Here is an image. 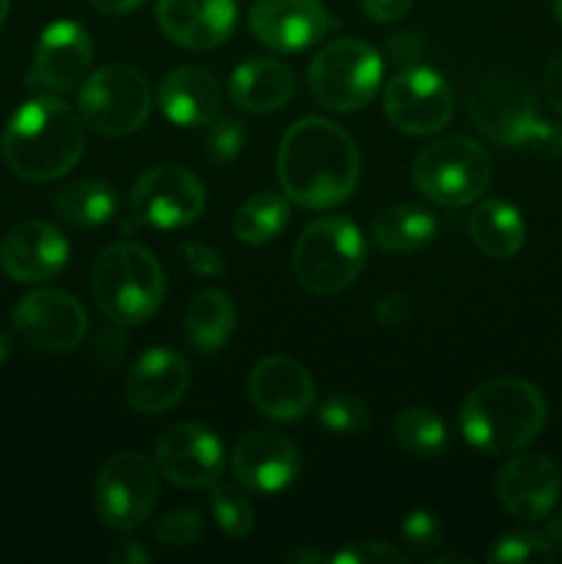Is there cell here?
I'll return each instance as SVG.
<instances>
[{
  "instance_id": "7402d4cb",
  "label": "cell",
  "mask_w": 562,
  "mask_h": 564,
  "mask_svg": "<svg viewBox=\"0 0 562 564\" xmlns=\"http://www.w3.org/2000/svg\"><path fill=\"white\" fill-rule=\"evenodd\" d=\"M237 0H158V25L185 50L207 53L231 36Z\"/></svg>"
},
{
  "instance_id": "d590c367",
  "label": "cell",
  "mask_w": 562,
  "mask_h": 564,
  "mask_svg": "<svg viewBox=\"0 0 562 564\" xmlns=\"http://www.w3.org/2000/svg\"><path fill=\"white\" fill-rule=\"evenodd\" d=\"M328 562L334 564H402L406 554L395 545L383 543V540H356V543L345 545L342 551H336Z\"/></svg>"
},
{
  "instance_id": "5b68a950",
  "label": "cell",
  "mask_w": 562,
  "mask_h": 564,
  "mask_svg": "<svg viewBox=\"0 0 562 564\" xmlns=\"http://www.w3.org/2000/svg\"><path fill=\"white\" fill-rule=\"evenodd\" d=\"M91 292L110 323L141 325L163 306L165 273L149 248L114 242L94 262Z\"/></svg>"
},
{
  "instance_id": "bcb514c9",
  "label": "cell",
  "mask_w": 562,
  "mask_h": 564,
  "mask_svg": "<svg viewBox=\"0 0 562 564\" xmlns=\"http://www.w3.org/2000/svg\"><path fill=\"white\" fill-rule=\"evenodd\" d=\"M545 538H549V543L554 545V551H562V510L549 521V527H545Z\"/></svg>"
},
{
  "instance_id": "4dcf8cb0",
  "label": "cell",
  "mask_w": 562,
  "mask_h": 564,
  "mask_svg": "<svg viewBox=\"0 0 562 564\" xmlns=\"http://www.w3.org/2000/svg\"><path fill=\"white\" fill-rule=\"evenodd\" d=\"M209 510H213L215 521L224 529V534L240 540L248 538L253 529V507L246 499L242 490H237L235 485L215 482L209 488Z\"/></svg>"
},
{
  "instance_id": "7c38bea8",
  "label": "cell",
  "mask_w": 562,
  "mask_h": 564,
  "mask_svg": "<svg viewBox=\"0 0 562 564\" xmlns=\"http://www.w3.org/2000/svg\"><path fill=\"white\" fill-rule=\"evenodd\" d=\"M130 204L132 215L143 226L160 231L185 229L202 218L207 207V191L202 180L182 165H154L138 176Z\"/></svg>"
},
{
  "instance_id": "d6986e66",
  "label": "cell",
  "mask_w": 562,
  "mask_h": 564,
  "mask_svg": "<svg viewBox=\"0 0 562 564\" xmlns=\"http://www.w3.org/2000/svg\"><path fill=\"white\" fill-rule=\"evenodd\" d=\"M248 394L257 411L273 422H298L317 400V389L303 364L287 356H268L251 369Z\"/></svg>"
},
{
  "instance_id": "1f68e13d",
  "label": "cell",
  "mask_w": 562,
  "mask_h": 564,
  "mask_svg": "<svg viewBox=\"0 0 562 564\" xmlns=\"http://www.w3.org/2000/svg\"><path fill=\"white\" fill-rule=\"evenodd\" d=\"M554 556V545L538 532H510L496 540L494 549L488 551V560L496 564H545Z\"/></svg>"
},
{
  "instance_id": "9c48e42d",
  "label": "cell",
  "mask_w": 562,
  "mask_h": 564,
  "mask_svg": "<svg viewBox=\"0 0 562 564\" xmlns=\"http://www.w3.org/2000/svg\"><path fill=\"white\" fill-rule=\"evenodd\" d=\"M152 110L147 77L127 64H108L91 72L77 94V113L99 135L121 138L141 130Z\"/></svg>"
},
{
  "instance_id": "f35d334b",
  "label": "cell",
  "mask_w": 562,
  "mask_h": 564,
  "mask_svg": "<svg viewBox=\"0 0 562 564\" xmlns=\"http://www.w3.org/2000/svg\"><path fill=\"white\" fill-rule=\"evenodd\" d=\"M182 257H185V264L193 273L207 275V279L224 275L226 270L220 251H215L213 246H204V242H185V246H182Z\"/></svg>"
},
{
  "instance_id": "5bb4252c",
  "label": "cell",
  "mask_w": 562,
  "mask_h": 564,
  "mask_svg": "<svg viewBox=\"0 0 562 564\" xmlns=\"http://www.w3.org/2000/svg\"><path fill=\"white\" fill-rule=\"evenodd\" d=\"M154 466L176 488H213L224 474V446L204 424L182 422L158 438Z\"/></svg>"
},
{
  "instance_id": "d6a6232c",
  "label": "cell",
  "mask_w": 562,
  "mask_h": 564,
  "mask_svg": "<svg viewBox=\"0 0 562 564\" xmlns=\"http://www.w3.org/2000/svg\"><path fill=\"white\" fill-rule=\"evenodd\" d=\"M320 424L334 435H361L367 433L372 419H369L367 405L358 397L347 394V391H336L328 400L320 405L317 411Z\"/></svg>"
},
{
  "instance_id": "3957f363",
  "label": "cell",
  "mask_w": 562,
  "mask_h": 564,
  "mask_svg": "<svg viewBox=\"0 0 562 564\" xmlns=\"http://www.w3.org/2000/svg\"><path fill=\"white\" fill-rule=\"evenodd\" d=\"M543 391L523 378L479 383L461 408L463 438L485 455H512L532 444L545 427Z\"/></svg>"
},
{
  "instance_id": "2e32d148",
  "label": "cell",
  "mask_w": 562,
  "mask_h": 564,
  "mask_svg": "<svg viewBox=\"0 0 562 564\" xmlns=\"http://www.w3.org/2000/svg\"><path fill=\"white\" fill-rule=\"evenodd\" d=\"M331 25L320 0H257L248 11L253 39L273 53H303L323 42Z\"/></svg>"
},
{
  "instance_id": "e575fe53",
  "label": "cell",
  "mask_w": 562,
  "mask_h": 564,
  "mask_svg": "<svg viewBox=\"0 0 562 564\" xmlns=\"http://www.w3.org/2000/svg\"><path fill=\"white\" fill-rule=\"evenodd\" d=\"M246 147V130L237 119H229V116H218L207 124V135H204V152L213 163H231L237 154Z\"/></svg>"
},
{
  "instance_id": "d4e9b609",
  "label": "cell",
  "mask_w": 562,
  "mask_h": 564,
  "mask_svg": "<svg viewBox=\"0 0 562 564\" xmlns=\"http://www.w3.org/2000/svg\"><path fill=\"white\" fill-rule=\"evenodd\" d=\"M439 220L433 213L419 204H395V207L380 209L369 224V237L375 246L395 257L422 251L424 246L435 240Z\"/></svg>"
},
{
  "instance_id": "484cf974",
  "label": "cell",
  "mask_w": 562,
  "mask_h": 564,
  "mask_svg": "<svg viewBox=\"0 0 562 564\" xmlns=\"http://www.w3.org/2000/svg\"><path fill=\"white\" fill-rule=\"evenodd\" d=\"M468 235L485 257L510 259L523 248L527 224L512 204L488 198L474 207L472 218H468Z\"/></svg>"
},
{
  "instance_id": "ac0fdd59",
  "label": "cell",
  "mask_w": 562,
  "mask_h": 564,
  "mask_svg": "<svg viewBox=\"0 0 562 564\" xmlns=\"http://www.w3.org/2000/svg\"><path fill=\"white\" fill-rule=\"evenodd\" d=\"M91 61L94 47L86 28L72 20H58L39 36L28 83L50 91H72L88 77Z\"/></svg>"
},
{
  "instance_id": "4fadbf2b",
  "label": "cell",
  "mask_w": 562,
  "mask_h": 564,
  "mask_svg": "<svg viewBox=\"0 0 562 564\" xmlns=\"http://www.w3.org/2000/svg\"><path fill=\"white\" fill-rule=\"evenodd\" d=\"M14 330L31 347L44 352H69L88 330L86 308L64 290L28 292L11 314Z\"/></svg>"
},
{
  "instance_id": "c3c4849f",
  "label": "cell",
  "mask_w": 562,
  "mask_h": 564,
  "mask_svg": "<svg viewBox=\"0 0 562 564\" xmlns=\"http://www.w3.org/2000/svg\"><path fill=\"white\" fill-rule=\"evenodd\" d=\"M6 17H9V0H0V28L6 25Z\"/></svg>"
},
{
  "instance_id": "74e56055",
  "label": "cell",
  "mask_w": 562,
  "mask_h": 564,
  "mask_svg": "<svg viewBox=\"0 0 562 564\" xmlns=\"http://www.w3.org/2000/svg\"><path fill=\"white\" fill-rule=\"evenodd\" d=\"M411 312V301H408L402 292H386V295H380L372 306L375 323L383 325V328H400V325L408 323Z\"/></svg>"
},
{
  "instance_id": "6da1fadb",
  "label": "cell",
  "mask_w": 562,
  "mask_h": 564,
  "mask_svg": "<svg viewBox=\"0 0 562 564\" xmlns=\"http://www.w3.org/2000/svg\"><path fill=\"white\" fill-rule=\"evenodd\" d=\"M281 191L303 209H331L353 196L361 158L336 121L306 116L290 124L275 154Z\"/></svg>"
},
{
  "instance_id": "f546056e",
  "label": "cell",
  "mask_w": 562,
  "mask_h": 564,
  "mask_svg": "<svg viewBox=\"0 0 562 564\" xmlns=\"http://www.w3.org/2000/svg\"><path fill=\"white\" fill-rule=\"evenodd\" d=\"M391 438L411 457H439L446 449V427L428 408H402L391 422Z\"/></svg>"
},
{
  "instance_id": "8d00e7d4",
  "label": "cell",
  "mask_w": 562,
  "mask_h": 564,
  "mask_svg": "<svg viewBox=\"0 0 562 564\" xmlns=\"http://www.w3.org/2000/svg\"><path fill=\"white\" fill-rule=\"evenodd\" d=\"M444 538V529L441 521L428 510L408 512L406 521H402V540L411 545L413 551H430L441 543Z\"/></svg>"
},
{
  "instance_id": "f1b7e54d",
  "label": "cell",
  "mask_w": 562,
  "mask_h": 564,
  "mask_svg": "<svg viewBox=\"0 0 562 564\" xmlns=\"http://www.w3.org/2000/svg\"><path fill=\"white\" fill-rule=\"evenodd\" d=\"M290 224V198L281 193H257L235 213L231 229L248 246L273 242Z\"/></svg>"
},
{
  "instance_id": "30bf717a",
  "label": "cell",
  "mask_w": 562,
  "mask_h": 564,
  "mask_svg": "<svg viewBox=\"0 0 562 564\" xmlns=\"http://www.w3.org/2000/svg\"><path fill=\"white\" fill-rule=\"evenodd\" d=\"M158 501V466L141 452H116L97 474L94 507L114 532H136Z\"/></svg>"
},
{
  "instance_id": "7bdbcfd3",
  "label": "cell",
  "mask_w": 562,
  "mask_h": 564,
  "mask_svg": "<svg viewBox=\"0 0 562 564\" xmlns=\"http://www.w3.org/2000/svg\"><path fill=\"white\" fill-rule=\"evenodd\" d=\"M419 50H422V39H419L417 33H397V36H391L389 44H386V55H389V61H395V64H406L408 58L417 61ZM406 66H402V69H406Z\"/></svg>"
},
{
  "instance_id": "681fc988",
  "label": "cell",
  "mask_w": 562,
  "mask_h": 564,
  "mask_svg": "<svg viewBox=\"0 0 562 564\" xmlns=\"http://www.w3.org/2000/svg\"><path fill=\"white\" fill-rule=\"evenodd\" d=\"M554 14H556V20H560V25H562V0H554Z\"/></svg>"
},
{
  "instance_id": "b9f144b4",
  "label": "cell",
  "mask_w": 562,
  "mask_h": 564,
  "mask_svg": "<svg viewBox=\"0 0 562 564\" xmlns=\"http://www.w3.org/2000/svg\"><path fill=\"white\" fill-rule=\"evenodd\" d=\"M543 91L545 102L551 105V110L562 116V53H556L554 58L549 61L543 72Z\"/></svg>"
},
{
  "instance_id": "ab89813d",
  "label": "cell",
  "mask_w": 562,
  "mask_h": 564,
  "mask_svg": "<svg viewBox=\"0 0 562 564\" xmlns=\"http://www.w3.org/2000/svg\"><path fill=\"white\" fill-rule=\"evenodd\" d=\"M116 325L99 330L97 341H94V356H97V361L102 364V367L116 364L121 358V352H125L127 339H125V334H121V328H116Z\"/></svg>"
},
{
  "instance_id": "277c9868",
  "label": "cell",
  "mask_w": 562,
  "mask_h": 564,
  "mask_svg": "<svg viewBox=\"0 0 562 564\" xmlns=\"http://www.w3.org/2000/svg\"><path fill=\"white\" fill-rule=\"evenodd\" d=\"M468 113L474 127L499 147L543 158L562 154V127L540 116L538 94L521 75L490 72L477 80L468 97Z\"/></svg>"
},
{
  "instance_id": "52a82bcc",
  "label": "cell",
  "mask_w": 562,
  "mask_h": 564,
  "mask_svg": "<svg viewBox=\"0 0 562 564\" xmlns=\"http://www.w3.org/2000/svg\"><path fill=\"white\" fill-rule=\"evenodd\" d=\"M314 102L334 113L367 108L383 80V55L361 39H334L312 58L306 72Z\"/></svg>"
},
{
  "instance_id": "8fae6325",
  "label": "cell",
  "mask_w": 562,
  "mask_h": 564,
  "mask_svg": "<svg viewBox=\"0 0 562 564\" xmlns=\"http://www.w3.org/2000/svg\"><path fill=\"white\" fill-rule=\"evenodd\" d=\"M383 113L406 135H435L450 124L455 97L444 77L428 66H406L383 88Z\"/></svg>"
},
{
  "instance_id": "cb8c5ba5",
  "label": "cell",
  "mask_w": 562,
  "mask_h": 564,
  "mask_svg": "<svg viewBox=\"0 0 562 564\" xmlns=\"http://www.w3.org/2000/svg\"><path fill=\"white\" fill-rule=\"evenodd\" d=\"M295 72L275 58H248L231 72L229 97L248 113H273L295 94Z\"/></svg>"
},
{
  "instance_id": "4316f807",
  "label": "cell",
  "mask_w": 562,
  "mask_h": 564,
  "mask_svg": "<svg viewBox=\"0 0 562 564\" xmlns=\"http://www.w3.org/2000/svg\"><path fill=\"white\" fill-rule=\"evenodd\" d=\"M237 325V308L226 292L204 290L185 312V339L196 352H218L231 339Z\"/></svg>"
},
{
  "instance_id": "7a4b0ae2",
  "label": "cell",
  "mask_w": 562,
  "mask_h": 564,
  "mask_svg": "<svg viewBox=\"0 0 562 564\" xmlns=\"http://www.w3.org/2000/svg\"><path fill=\"white\" fill-rule=\"evenodd\" d=\"M83 116L55 97L28 99L11 113L0 152L6 165L28 182H53L69 174L86 149Z\"/></svg>"
},
{
  "instance_id": "836d02e7",
  "label": "cell",
  "mask_w": 562,
  "mask_h": 564,
  "mask_svg": "<svg viewBox=\"0 0 562 564\" xmlns=\"http://www.w3.org/2000/svg\"><path fill=\"white\" fill-rule=\"evenodd\" d=\"M152 534L163 549H191V545H196L198 540H202L204 521L196 510L165 512V516L152 527Z\"/></svg>"
},
{
  "instance_id": "8992f818",
  "label": "cell",
  "mask_w": 562,
  "mask_h": 564,
  "mask_svg": "<svg viewBox=\"0 0 562 564\" xmlns=\"http://www.w3.org/2000/svg\"><path fill=\"white\" fill-rule=\"evenodd\" d=\"M367 262V246L353 220L345 215H325L301 231L292 251V268L303 290L312 295L345 292Z\"/></svg>"
},
{
  "instance_id": "e0dca14e",
  "label": "cell",
  "mask_w": 562,
  "mask_h": 564,
  "mask_svg": "<svg viewBox=\"0 0 562 564\" xmlns=\"http://www.w3.org/2000/svg\"><path fill=\"white\" fill-rule=\"evenodd\" d=\"M560 468L551 457L540 452H523L512 460L505 463V468L496 477V499L501 510L521 523L543 521L554 510L560 499Z\"/></svg>"
},
{
  "instance_id": "ee69618b",
  "label": "cell",
  "mask_w": 562,
  "mask_h": 564,
  "mask_svg": "<svg viewBox=\"0 0 562 564\" xmlns=\"http://www.w3.org/2000/svg\"><path fill=\"white\" fill-rule=\"evenodd\" d=\"M149 560H152V554H149V551L132 538L119 540V543L110 549V562H116V564H141Z\"/></svg>"
},
{
  "instance_id": "603a6c76",
  "label": "cell",
  "mask_w": 562,
  "mask_h": 564,
  "mask_svg": "<svg viewBox=\"0 0 562 564\" xmlns=\"http://www.w3.org/2000/svg\"><path fill=\"white\" fill-rule=\"evenodd\" d=\"M220 102L218 77L204 66H180L158 88L160 110L176 127H207L220 116Z\"/></svg>"
},
{
  "instance_id": "ba28073f",
  "label": "cell",
  "mask_w": 562,
  "mask_h": 564,
  "mask_svg": "<svg viewBox=\"0 0 562 564\" xmlns=\"http://www.w3.org/2000/svg\"><path fill=\"white\" fill-rule=\"evenodd\" d=\"M413 185L441 207H468L490 185L494 165L474 138L450 135L428 143L413 160Z\"/></svg>"
},
{
  "instance_id": "9a60e30c",
  "label": "cell",
  "mask_w": 562,
  "mask_h": 564,
  "mask_svg": "<svg viewBox=\"0 0 562 564\" xmlns=\"http://www.w3.org/2000/svg\"><path fill=\"white\" fill-rule=\"evenodd\" d=\"M301 466L295 441L275 430H248L231 449V474L251 494H281L295 482Z\"/></svg>"
},
{
  "instance_id": "f6af8a7d",
  "label": "cell",
  "mask_w": 562,
  "mask_h": 564,
  "mask_svg": "<svg viewBox=\"0 0 562 564\" xmlns=\"http://www.w3.org/2000/svg\"><path fill=\"white\" fill-rule=\"evenodd\" d=\"M88 3H91L97 11H102V14L119 17V14H130V11L141 9L147 0H88Z\"/></svg>"
},
{
  "instance_id": "7dc6e473",
  "label": "cell",
  "mask_w": 562,
  "mask_h": 564,
  "mask_svg": "<svg viewBox=\"0 0 562 564\" xmlns=\"http://www.w3.org/2000/svg\"><path fill=\"white\" fill-rule=\"evenodd\" d=\"M9 350H11L9 334H3V330H0V364H3L6 358H9Z\"/></svg>"
},
{
  "instance_id": "44dd1931",
  "label": "cell",
  "mask_w": 562,
  "mask_h": 564,
  "mask_svg": "<svg viewBox=\"0 0 562 564\" xmlns=\"http://www.w3.org/2000/svg\"><path fill=\"white\" fill-rule=\"evenodd\" d=\"M191 386V367L176 350L154 347L136 358L125 378V397L132 411L160 416L185 397Z\"/></svg>"
},
{
  "instance_id": "ffe728a7",
  "label": "cell",
  "mask_w": 562,
  "mask_h": 564,
  "mask_svg": "<svg viewBox=\"0 0 562 564\" xmlns=\"http://www.w3.org/2000/svg\"><path fill=\"white\" fill-rule=\"evenodd\" d=\"M69 262V242L47 220H22L0 242V268L20 284L55 279Z\"/></svg>"
},
{
  "instance_id": "83f0119b",
  "label": "cell",
  "mask_w": 562,
  "mask_h": 564,
  "mask_svg": "<svg viewBox=\"0 0 562 564\" xmlns=\"http://www.w3.org/2000/svg\"><path fill=\"white\" fill-rule=\"evenodd\" d=\"M116 193L114 187L97 180H80L61 187L53 198V209L61 220L77 229H97L108 224L116 215Z\"/></svg>"
},
{
  "instance_id": "60d3db41",
  "label": "cell",
  "mask_w": 562,
  "mask_h": 564,
  "mask_svg": "<svg viewBox=\"0 0 562 564\" xmlns=\"http://www.w3.org/2000/svg\"><path fill=\"white\" fill-rule=\"evenodd\" d=\"M413 0H361L364 14L372 22H395L408 14Z\"/></svg>"
}]
</instances>
